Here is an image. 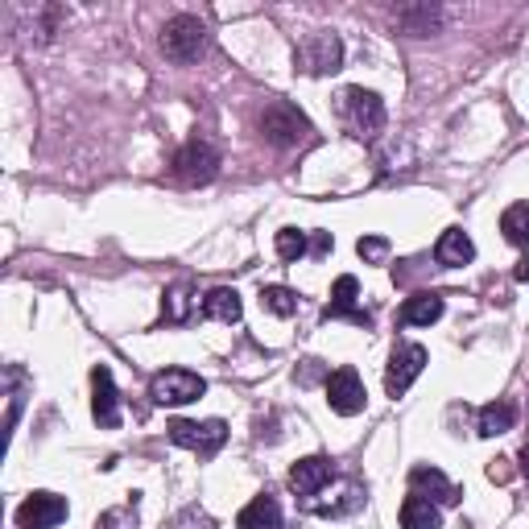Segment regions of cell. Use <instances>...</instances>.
Returning a JSON list of instances; mask_svg holds the SVG:
<instances>
[{
    "label": "cell",
    "mask_w": 529,
    "mask_h": 529,
    "mask_svg": "<svg viewBox=\"0 0 529 529\" xmlns=\"http://www.w3.org/2000/svg\"><path fill=\"white\" fill-rule=\"evenodd\" d=\"M170 443L186 447V451H199V455H215L224 443H228V426L220 418H211V422H186V418H174L170 426Z\"/></svg>",
    "instance_id": "cell-4"
},
{
    "label": "cell",
    "mask_w": 529,
    "mask_h": 529,
    "mask_svg": "<svg viewBox=\"0 0 529 529\" xmlns=\"http://www.w3.org/2000/svg\"><path fill=\"white\" fill-rule=\"evenodd\" d=\"M58 521H67V501L54 496V492H34L17 509V525L21 529H54Z\"/></svg>",
    "instance_id": "cell-10"
},
{
    "label": "cell",
    "mask_w": 529,
    "mask_h": 529,
    "mask_svg": "<svg viewBox=\"0 0 529 529\" xmlns=\"http://www.w3.org/2000/svg\"><path fill=\"white\" fill-rule=\"evenodd\" d=\"M203 315L215 319V323H240V294L236 290H211L203 298Z\"/></svg>",
    "instance_id": "cell-19"
},
{
    "label": "cell",
    "mask_w": 529,
    "mask_h": 529,
    "mask_svg": "<svg viewBox=\"0 0 529 529\" xmlns=\"http://www.w3.org/2000/svg\"><path fill=\"white\" fill-rule=\"evenodd\" d=\"M339 62H344V42L335 34H310L298 46V71L306 75H335Z\"/></svg>",
    "instance_id": "cell-7"
},
{
    "label": "cell",
    "mask_w": 529,
    "mask_h": 529,
    "mask_svg": "<svg viewBox=\"0 0 529 529\" xmlns=\"http://www.w3.org/2000/svg\"><path fill=\"white\" fill-rule=\"evenodd\" d=\"M162 319L166 323H186V319H191V290H186V286L166 290V298H162Z\"/></svg>",
    "instance_id": "cell-23"
},
{
    "label": "cell",
    "mask_w": 529,
    "mask_h": 529,
    "mask_svg": "<svg viewBox=\"0 0 529 529\" xmlns=\"http://www.w3.org/2000/svg\"><path fill=\"white\" fill-rule=\"evenodd\" d=\"M91 414H96V422L104 430L120 426V393L112 385V372L104 364L91 368Z\"/></svg>",
    "instance_id": "cell-11"
},
{
    "label": "cell",
    "mask_w": 529,
    "mask_h": 529,
    "mask_svg": "<svg viewBox=\"0 0 529 529\" xmlns=\"http://www.w3.org/2000/svg\"><path fill=\"white\" fill-rule=\"evenodd\" d=\"M517 282H525V286H529V257L517 265Z\"/></svg>",
    "instance_id": "cell-28"
},
{
    "label": "cell",
    "mask_w": 529,
    "mask_h": 529,
    "mask_svg": "<svg viewBox=\"0 0 529 529\" xmlns=\"http://www.w3.org/2000/svg\"><path fill=\"white\" fill-rule=\"evenodd\" d=\"M472 257H476V244H472L468 232H459V228H447V232L439 236V244H434V261L447 265V269L468 265Z\"/></svg>",
    "instance_id": "cell-15"
},
{
    "label": "cell",
    "mask_w": 529,
    "mask_h": 529,
    "mask_svg": "<svg viewBox=\"0 0 529 529\" xmlns=\"http://www.w3.org/2000/svg\"><path fill=\"white\" fill-rule=\"evenodd\" d=\"M439 319H443V298H434V294H418L401 306V323L406 327H430Z\"/></svg>",
    "instance_id": "cell-18"
},
{
    "label": "cell",
    "mask_w": 529,
    "mask_h": 529,
    "mask_svg": "<svg viewBox=\"0 0 529 529\" xmlns=\"http://www.w3.org/2000/svg\"><path fill=\"white\" fill-rule=\"evenodd\" d=\"M277 257H282V261L306 257V232H298V228H282V232H277Z\"/></svg>",
    "instance_id": "cell-24"
},
{
    "label": "cell",
    "mask_w": 529,
    "mask_h": 529,
    "mask_svg": "<svg viewBox=\"0 0 529 529\" xmlns=\"http://www.w3.org/2000/svg\"><path fill=\"white\" fill-rule=\"evenodd\" d=\"M240 529H282V505L273 496H257L240 517H236Z\"/></svg>",
    "instance_id": "cell-17"
},
{
    "label": "cell",
    "mask_w": 529,
    "mask_h": 529,
    "mask_svg": "<svg viewBox=\"0 0 529 529\" xmlns=\"http://www.w3.org/2000/svg\"><path fill=\"white\" fill-rule=\"evenodd\" d=\"M356 248H360L364 261H385V257H389V240H385V236H364Z\"/></svg>",
    "instance_id": "cell-26"
},
{
    "label": "cell",
    "mask_w": 529,
    "mask_h": 529,
    "mask_svg": "<svg viewBox=\"0 0 529 529\" xmlns=\"http://www.w3.org/2000/svg\"><path fill=\"white\" fill-rule=\"evenodd\" d=\"M501 232H505L509 244L529 248V203H513V207L501 215Z\"/></svg>",
    "instance_id": "cell-21"
},
{
    "label": "cell",
    "mask_w": 529,
    "mask_h": 529,
    "mask_svg": "<svg viewBox=\"0 0 529 529\" xmlns=\"http://www.w3.org/2000/svg\"><path fill=\"white\" fill-rule=\"evenodd\" d=\"M327 248H331V232H319L315 240H310V253H315V257H323Z\"/></svg>",
    "instance_id": "cell-27"
},
{
    "label": "cell",
    "mask_w": 529,
    "mask_h": 529,
    "mask_svg": "<svg viewBox=\"0 0 529 529\" xmlns=\"http://www.w3.org/2000/svg\"><path fill=\"white\" fill-rule=\"evenodd\" d=\"M261 133H265L273 145H298V141L310 133V124H306V116H302L294 104L273 100V104L265 108V116H261Z\"/></svg>",
    "instance_id": "cell-6"
},
{
    "label": "cell",
    "mask_w": 529,
    "mask_h": 529,
    "mask_svg": "<svg viewBox=\"0 0 529 529\" xmlns=\"http://www.w3.org/2000/svg\"><path fill=\"white\" fill-rule=\"evenodd\" d=\"M203 389H207V381L191 368H166L149 381V397L158 401V406H186V401H199Z\"/></svg>",
    "instance_id": "cell-3"
},
{
    "label": "cell",
    "mask_w": 529,
    "mask_h": 529,
    "mask_svg": "<svg viewBox=\"0 0 529 529\" xmlns=\"http://www.w3.org/2000/svg\"><path fill=\"white\" fill-rule=\"evenodd\" d=\"M521 459H525V463H521V468H525V476H529V443H525V451H521Z\"/></svg>",
    "instance_id": "cell-29"
},
{
    "label": "cell",
    "mask_w": 529,
    "mask_h": 529,
    "mask_svg": "<svg viewBox=\"0 0 529 529\" xmlns=\"http://www.w3.org/2000/svg\"><path fill=\"white\" fill-rule=\"evenodd\" d=\"M327 406L335 414H344V418H352V414L364 410V381H360L356 368L344 364V368H335L331 377H327Z\"/></svg>",
    "instance_id": "cell-9"
},
{
    "label": "cell",
    "mask_w": 529,
    "mask_h": 529,
    "mask_svg": "<svg viewBox=\"0 0 529 529\" xmlns=\"http://www.w3.org/2000/svg\"><path fill=\"white\" fill-rule=\"evenodd\" d=\"M331 459H323V455H310V459H298L294 463V472H290V488L298 492V496H315V492H323L327 484H331Z\"/></svg>",
    "instance_id": "cell-13"
},
{
    "label": "cell",
    "mask_w": 529,
    "mask_h": 529,
    "mask_svg": "<svg viewBox=\"0 0 529 529\" xmlns=\"http://www.w3.org/2000/svg\"><path fill=\"white\" fill-rule=\"evenodd\" d=\"M410 492H414V496H426L430 505H434V501H439V505H455V501H459V488H455L439 468H414V472H410Z\"/></svg>",
    "instance_id": "cell-14"
},
{
    "label": "cell",
    "mask_w": 529,
    "mask_h": 529,
    "mask_svg": "<svg viewBox=\"0 0 529 529\" xmlns=\"http://www.w3.org/2000/svg\"><path fill=\"white\" fill-rule=\"evenodd\" d=\"M261 306L269 310V315L290 319V315H298V294L286 290V286H265V290H261Z\"/></svg>",
    "instance_id": "cell-22"
},
{
    "label": "cell",
    "mask_w": 529,
    "mask_h": 529,
    "mask_svg": "<svg viewBox=\"0 0 529 529\" xmlns=\"http://www.w3.org/2000/svg\"><path fill=\"white\" fill-rule=\"evenodd\" d=\"M513 422H517V406H513V401H492V406L480 410V434H484V439H496V434L513 430Z\"/></svg>",
    "instance_id": "cell-20"
},
{
    "label": "cell",
    "mask_w": 529,
    "mask_h": 529,
    "mask_svg": "<svg viewBox=\"0 0 529 529\" xmlns=\"http://www.w3.org/2000/svg\"><path fill=\"white\" fill-rule=\"evenodd\" d=\"M96 529H137V509L133 505H120V509L104 513Z\"/></svg>",
    "instance_id": "cell-25"
},
{
    "label": "cell",
    "mask_w": 529,
    "mask_h": 529,
    "mask_svg": "<svg viewBox=\"0 0 529 529\" xmlns=\"http://www.w3.org/2000/svg\"><path fill=\"white\" fill-rule=\"evenodd\" d=\"M220 174V153H215L207 141H186L174 158V178L186 186H203Z\"/></svg>",
    "instance_id": "cell-5"
},
{
    "label": "cell",
    "mask_w": 529,
    "mask_h": 529,
    "mask_svg": "<svg viewBox=\"0 0 529 529\" xmlns=\"http://www.w3.org/2000/svg\"><path fill=\"white\" fill-rule=\"evenodd\" d=\"M426 368V348L422 344H397L393 356H389V368H385V389L389 397H401Z\"/></svg>",
    "instance_id": "cell-8"
},
{
    "label": "cell",
    "mask_w": 529,
    "mask_h": 529,
    "mask_svg": "<svg viewBox=\"0 0 529 529\" xmlns=\"http://www.w3.org/2000/svg\"><path fill=\"white\" fill-rule=\"evenodd\" d=\"M339 116H344L348 129L360 137H372L385 129V104H381V96H372L364 87H348L344 96H339Z\"/></svg>",
    "instance_id": "cell-2"
},
{
    "label": "cell",
    "mask_w": 529,
    "mask_h": 529,
    "mask_svg": "<svg viewBox=\"0 0 529 529\" xmlns=\"http://www.w3.org/2000/svg\"><path fill=\"white\" fill-rule=\"evenodd\" d=\"M203 46H207V29H203L199 17L178 13V17L166 21V29H162V50H166V58H174V62H195L203 54Z\"/></svg>",
    "instance_id": "cell-1"
},
{
    "label": "cell",
    "mask_w": 529,
    "mask_h": 529,
    "mask_svg": "<svg viewBox=\"0 0 529 529\" xmlns=\"http://www.w3.org/2000/svg\"><path fill=\"white\" fill-rule=\"evenodd\" d=\"M356 294H360V282H356L352 273H344V277H339V282L331 286V302H327V310H323V319H352L356 327H372V315L356 306Z\"/></svg>",
    "instance_id": "cell-12"
},
{
    "label": "cell",
    "mask_w": 529,
    "mask_h": 529,
    "mask_svg": "<svg viewBox=\"0 0 529 529\" xmlns=\"http://www.w3.org/2000/svg\"><path fill=\"white\" fill-rule=\"evenodd\" d=\"M401 529H443V517L426 501V496L410 492L406 501H401Z\"/></svg>",
    "instance_id": "cell-16"
}]
</instances>
